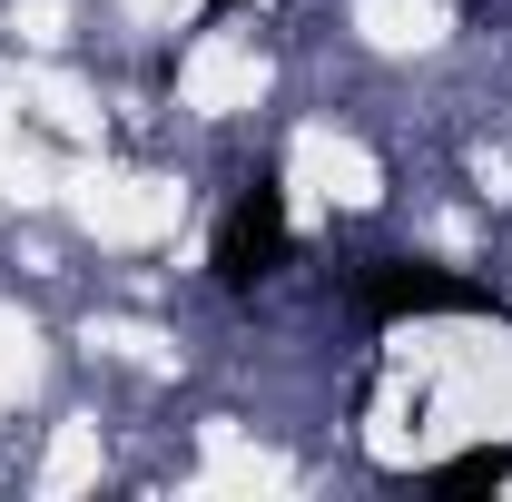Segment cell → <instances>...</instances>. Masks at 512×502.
<instances>
[{
  "instance_id": "obj_1",
  "label": "cell",
  "mask_w": 512,
  "mask_h": 502,
  "mask_svg": "<svg viewBox=\"0 0 512 502\" xmlns=\"http://www.w3.org/2000/svg\"><path fill=\"white\" fill-rule=\"evenodd\" d=\"M355 315H375V325H414V315H503L512 325V296L453 276V266H424V256H365V266H355Z\"/></svg>"
},
{
  "instance_id": "obj_3",
  "label": "cell",
  "mask_w": 512,
  "mask_h": 502,
  "mask_svg": "<svg viewBox=\"0 0 512 502\" xmlns=\"http://www.w3.org/2000/svg\"><path fill=\"white\" fill-rule=\"evenodd\" d=\"M493 483H512V443H473V453L434 463V493H493Z\"/></svg>"
},
{
  "instance_id": "obj_2",
  "label": "cell",
  "mask_w": 512,
  "mask_h": 502,
  "mask_svg": "<svg viewBox=\"0 0 512 502\" xmlns=\"http://www.w3.org/2000/svg\"><path fill=\"white\" fill-rule=\"evenodd\" d=\"M286 247H296L286 178H276V168H256L247 188H237V207L217 217V247H207V266H217V286H227V296H256V286L286 266Z\"/></svg>"
}]
</instances>
